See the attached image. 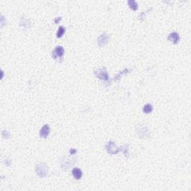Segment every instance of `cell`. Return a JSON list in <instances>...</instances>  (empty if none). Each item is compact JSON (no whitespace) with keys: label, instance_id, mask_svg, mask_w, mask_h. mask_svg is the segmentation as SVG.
<instances>
[{"label":"cell","instance_id":"obj_1","mask_svg":"<svg viewBox=\"0 0 191 191\" xmlns=\"http://www.w3.org/2000/svg\"><path fill=\"white\" fill-rule=\"evenodd\" d=\"M35 172L40 178H46L48 175V167L44 163L37 164L35 167Z\"/></svg>","mask_w":191,"mask_h":191},{"label":"cell","instance_id":"obj_2","mask_svg":"<svg viewBox=\"0 0 191 191\" xmlns=\"http://www.w3.org/2000/svg\"><path fill=\"white\" fill-rule=\"evenodd\" d=\"M105 149L106 151L107 152V153H109L110 155H116L120 152H122V146H121L120 148L117 147L115 143L113 141H109L106 144Z\"/></svg>","mask_w":191,"mask_h":191},{"label":"cell","instance_id":"obj_3","mask_svg":"<svg viewBox=\"0 0 191 191\" xmlns=\"http://www.w3.org/2000/svg\"><path fill=\"white\" fill-rule=\"evenodd\" d=\"M94 74L97 78L101 80L105 81V82H109L110 81L109 75H108V73H107L105 68H100V69H96Z\"/></svg>","mask_w":191,"mask_h":191},{"label":"cell","instance_id":"obj_4","mask_svg":"<svg viewBox=\"0 0 191 191\" xmlns=\"http://www.w3.org/2000/svg\"><path fill=\"white\" fill-rule=\"evenodd\" d=\"M110 40V36L107 35V33H103L100 36L98 37V45L100 47H103L104 46H105L106 44L108 43Z\"/></svg>","mask_w":191,"mask_h":191},{"label":"cell","instance_id":"obj_5","mask_svg":"<svg viewBox=\"0 0 191 191\" xmlns=\"http://www.w3.org/2000/svg\"><path fill=\"white\" fill-rule=\"evenodd\" d=\"M64 49L61 46H58L55 49V50L52 52V58L54 59H56L57 58H60L64 56Z\"/></svg>","mask_w":191,"mask_h":191},{"label":"cell","instance_id":"obj_6","mask_svg":"<svg viewBox=\"0 0 191 191\" xmlns=\"http://www.w3.org/2000/svg\"><path fill=\"white\" fill-rule=\"evenodd\" d=\"M50 133V127L49 125H44L40 131V137L41 138H47Z\"/></svg>","mask_w":191,"mask_h":191},{"label":"cell","instance_id":"obj_7","mask_svg":"<svg viewBox=\"0 0 191 191\" xmlns=\"http://www.w3.org/2000/svg\"><path fill=\"white\" fill-rule=\"evenodd\" d=\"M168 40H169L172 44H177L180 41V36L177 32H172L169 35Z\"/></svg>","mask_w":191,"mask_h":191},{"label":"cell","instance_id":"obj_8","mask_svg":"<svg viewBox=\"0 0 191 191\" xmlns=\"http://www.w3.org/2000/svg\"><path fill=\"white\" fill-rule=\"evenodd\" d=\"M72 173H73V177H74L76 180H79L82 177V175H83L82 171L79 168H74V169H73V171H72Z\"/></svg>","mask_w":191,"mask_h":191},{"label":"cell","instance_id":"obj_9","mask_svg":"<svg viewBox=\"0 0 191 191\" xmlns=\"http://www.w3.org/2000/svg\"><path fill=\"white\" fill-rule=\"evenodd\" d=\"M153 111V106L151 104H146L144 105L143 108V111L145 114H150L152 113V111Z\"/></svg>","mask_w":191,"mask_h":191},{"label":"cell","instance_id":"obj_10","mask_svg":"<svg viewBox=\"0 0 191 191\" xmlns=\"http://www.w3.org/2000/svg\"><path fill=\"white\" fill-rule=\"evenodd\" d=\"M128 5L130 8L132 9L133 11H136L138 8V5H137L136 1H134V0H129L128 2Z\"/></svg>","mask_w":191,"mask_h":191},{"label":"cell","instance_id":"obj_11","mask_svg":"<svg viewBox=\"0 0 191 191\" xmlns=\"http://www.w3.org/2000/svg\"><path fill=\"white\" fill-rule=\"evenodd\" d=\"M65 31H66L65 28H64V26H60V27L58 28V31H57V37H58V38H60V37H62V36L64 35Z\"/></svg>","mask_w":191,"mask_h":191},{"label":"cell","instance_id":"obj_12","mask_svg":"<svg viewBox=\"0 0 191 191\" xmlns=\"http://www.w3.org/2000/svg\"><path fill=\"white\" fill-rule=\"evenodd\" d=\"M28 24H29V20H26V19H25V18L21 19V20H20V26H23L25 29H28V28H29L27 26ZM28 26H29V25H28Z\"/></svg>","mask_w":191,"mask_h":191},{"label":"cell","instance_id":"obj_13","mask_svg":"<svg viewBox=\"0 0 191 191\" xmlns=\"http://www.w3.org/2000/svg\"><path fill=\"white\" fill-rule=\"evenodd\" d=\"M76 152H77V150L75 149H70V151H69L70 155H73L74 154H75Z\"/></svg>","mask_w":191,"mask_h":191},{"label":"cell","instance_id":"obj_14","mask_svg":"<svg viewBox=\"0 0 191 191\" xmlns=\"http://www.w3.org/2000/svg\"><path fill=\"white\" fill-rule=\"evenodd\" d=\"M57 18H58V19H57V20H55V23H58L59 21L61 20V17H57Z\"/></svg>","mask_w":191,"mask_h":191}]
</instances>
